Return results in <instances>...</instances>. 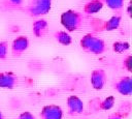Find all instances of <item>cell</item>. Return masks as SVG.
<instances>
[{
  "label": "cell",
  "mask_w": 132,
  "mask_h": 119,
  "mask_svg": "<svg viewBox=\"0 0 132 119\" xmlns=\"http://www.w3.org/2000/svg\"><path fill=\"white\" fill-rule=\"evenodd\" d=\"M67 108L69 115H79L84 112V101L76 95H70L67 98Z\"/></svg>",
  "instance_id": "8"
},
{
  "label": "cell",
  "mask_w": 132,
  "mask_h": 119,
  "mask_svg": "<svg viewBox=\"0 0 132 119\" xmlns=\"http://www.w3.org/2000/svg\"><path fill=\"white\" fill-rule=\"evenodd\" d=\"M54 37L62 46H69L72 41V38H71L70 34L67 31H64V30L56 31L55 34H54Z\"/></svg>",
  "instance_id": "14"
},
{
  "label": "cell",
  "mask_w": 132,
  "mask_h": 119,
  "mask_svg": "<svg viewBox=\"0 0 132 119\" xmlns=\"http://www.w3.org/2000/svg\"><path fill=\"white\" fill-rule=\"evenodd\" d=\"M29 48V39L25 35L18 36L13 39L11 43V54L13 57L21 56L24 52H26Z\"/></svg>",
  "instance_id": "7"
},
{
  "label": "cell",
  "mask_w": 132,
  "mask_h": 119,
  "mask_svg": "<svg viewBox=\"0 0 132 119\" xmlns=\"http://www.w3.org/2000/svg\"><path fill=\"white\" fill-rule=\"evenodd\" d=\"M62 26L67 30V32H73L78 30L84 24V17L79 11L68 9L61 14L60 18Z\"/></svg>",
  "instance_id": "1"
},
{
  "label": "cell",
  "mask_w": 132,
  "mask_h": 119,
  "mask_svg": "<svg viewBox=\"0 0 132 119\" xmlns=\"http://www.w3.org/2000/svg\"><path fill=\"white\" fill-rule=\"evenodd\" d=\"M107 80V75L104 69L102 68H96L91 72L90 81L91 85L95 90H101L106 84Z\"/></svg>",
  "instance_id": "5"
},
{
  "label": "cell",
  "mask_w": 132,
  "mask_h": 119,
  "mask_svg": "<svg viewBox=\"0 0 132 119\" xmlns=\"http://www.w3.org/2000/svg\"><path fill=\"white\" fill-rule=\"evenodd\" d=\"M52 8V0H28L25 12L30 17H41L50 12Z\"/></svg>",
  "instance_id": "2"
},
{
  "label": "cell",
  "mask_w": 132,
  "mask_h": 119,
  "mask_svg": "<svg viewBox=\"0 0 132 119\" xmlns=\"http://www.w3.org/2000/svg\"><path fill=\"white\" fill-rule=\"evenodd\" d=\"M19 83V78L11 71H0V88L13 89Z\"/></svg>",
  "instance_id": "9"
},
{
  "label": "cell",
  "mask_w": 132,
  "mask_h": 119,
  "mask_svg": "<svg viewBox=\"0 0 132 119\" xmlns=\"http://www.w3.org/2000/svg\"><path fill=\"white\" fill-rule=\"evenodd\" d=\"M130 49V43L127 41H116L112 43V50L116 53H124Z\"/></svg>",
  "instance_id": "16"
},
{
  "label": "cell",
  "mask_w": 132,
  "mask_h": 119,
  "mask_svg": "<svg viewBox=\"0 0 132 119\" xmlns=\"http://www.w3.org/2000/svg\"><path fill=\"white\" fill-rule=\"evenodd\" d=\"M48 31V23L44 19H38L32 24V32L35 37L41 38L46 35Z\"/></svg>",
  "instance_id": "10"
},
{
  "label": "cell",
  "mask_w": 132,
  "mask_h": 119,
  "mask_svg": "<svg viewBox=\"0 0 132 119\" xmlns=\"http://www.w3.org/2000/svg\"><path fill=\"white\" fill-rule=\"evenodd\" d=\"M121 21H122L121 16H112L111 18H109L106 21L94 19L92 27L96 31H113L119 28Z\"/></svg>",
  "instance_id": "3"
},
{
  "label": "cell",
  "mask_w": 132,
  "mask_h": 119,
  "mask_svg": "<svg viewBox=\"0 0 132 119\" xmlns=\"http://www.w3.org/2000/svg\"><path fill=\"white\" fill-rule=\"evenodd\" d=\"M0 119H4V115H3V113L1 112V110H0Z\"/></svg>",
  "instance_id": "23"
},
{
  "label": "cell",
  "mask_w": 132,
  "mask_h": 119,
  "mask_svg": "<svg viewBox=\"0 0 132 119\" xmlns=\"http://www.w3.org/2000/svg\"><path fill=\"white\" fill-rule=\"evenodd\" d=\"M103 2L110 9L116 10V11H119V10H121L124 7L125 0H103Z\"/></svg>",
  "instance_id": "15"
},
{
  "label": "cell",
  "mask_w": 132,
  "mask_h": 119,
  "mask_svg": "<svg viewBox=\"0 0 132 119\" xmlns=\"http://www.w3.org/2000/svg\"><path fill=\"white\" fill-rule=\"evenodd\" d=\"M114 102H116V98L113 95H109L107 97H105L104 99L102 100H98L97 101V106L95 108V110H101V111H108L110 110L113 106H114Z\"/></svg>",
  "instance_id": "13"
},
{
  "label": "cell",
  "mask_w": 132,
  "mask_h": 119,
  "mask_svg": "<svg viewBox=\"0 0 132 119\" xmlns=\"http://www.w3.org/2000/svg\"><path fill=\"white\" fill-rule=\"evenodd\" d=\"M104 6L103 0H90L84 5V12L87 14H93L99 12Z\"/></svg>",
  "instance_id": "12"
},
{
  "label": "cell",
  "mask_w": 132,
  "mask_h": 119,
  "mask_svg": "<svg viewBox=\"0 0 132 119\" xmlns=\"http://www.w3.org/2000/svg\"><path fill=\"white\" fill-rule=\"evenodd\" d=\"M41 119H62L63 110L58 105H46L40 111Z\"/></svg>",
  "instance_id": "6"
},
{
  "label": "cell",
  "mask_w": 132,
  "mask_h": 119,
  "mask_svg": "<svg viewBox=\"0 0 132 119\" xmlns=\"http://www.w3.org/2000/svg\"><path fill=\"white\" fill-rule=\"evenodd\" d=\"M105 50H106L105 42L101 38H98L97 36L94 35L87 53H90L93 55H100V54H103L105 52Z\"/></svg>",
  "instance_id": "11"
},
{
  "label": "cell",
  "mask_w": 132,
  "mask_h": 119,
  "mask_svg": "<svg viewBox=\"0 0 132 119\" xmlns=\"http://www.w3.org/2000/svg\"><path fill=\"white\" fill-rule=\"evenodd\" d=\"M123 66H124V68H125L127 71L131 72V70H132V68H131V55H128V56L124 59V61H123Z\"/></svg>",
  "instance_id": "19"
},
{
  "label": "cell",
  "mask_w": 132,
  "mask_h": 119,
  "mask_svg": "<svg viewBox=\"0 0 132 119\" xmlns=\"http://www.w3.org/2000/svg\"><path fill=\"white\" fill-rule=\"evenodd\" d=\"M15 119H35V116H34L31 112H29V111H25V112L21 113Z\"/></svg>",
  "instance_id": "20"
},
{
  "label": "cell",
  "mask_w": 132,
  "mask_h": 119,
  "mask_svg": "<svg viewBox=\"0 0 132 119\" xmlns=\"http://www.w3.org/2000/svg\"><path fill=\"white\" fill-rule=\"evenodd\" d=\"M113 89L120 94L125 96H130L132 94V79L129 76H124L117 79L113 84Z\"/></svg>",
  "instance_id": "4"
},
{
  "label": "cell",
  "mask_w": 132,
  "mask_h": 119,
  "mask_svg": "<svg viewBox=\"0 0 132 119\" xmlns=\"http://www.w3.org/2000/svg\"><path fill=\"white\" fill-rule=\"evenodd\" d=\"M7 42L6 41H0V60H3L7 56Z\"/></svg>",
  "instance_id": "17"
},
{
  "label": "cell",
  "mask_w": 132,
  "mask_h": 119,
  "mask_svg": "<svg viewBox=\"0 0 132 119\" xmlns=\"http://www.w3.org/2000/svg\"><path fill=\"white\" fill-rule=\"evenodd\" d=\"M130 7H131V3L128 4V8H127V11H128V14H129V16H130V13H131V11H130Z\"/></svg>",
  "instance_id": "22"
},
{
  "label": "cell",
  "mask_w": 132,
  "mask_h": 119,
  "mask_svg": "<svg viewBox=\"0 0 132 119\" xmlns=\"http://www.w3.org/2000/svg\"><path fill=\"white\" fill-rule=\"evenodd\" d=\"M124 117H125V116H124V114H122V113L118 110L117 112L109 114V115H108V117H107V119H123Z\"/></svg>",
  "instance_id": "21"
},
{
  "label": "cell",
  "mask_w": 132,
  "mask_h": 119,
  "mask_svg": "<svg viewBox=\"0 0 132 119\" xmlns=\"http://www.w3.org/2000/svg\"><path fill=\"white\" fill-rule=\"evenodd\" d=\"M23 0H7V6L9 8H19L21 7Z\"/></svg>",
  "instance_id": "18"
}]
</instances>
